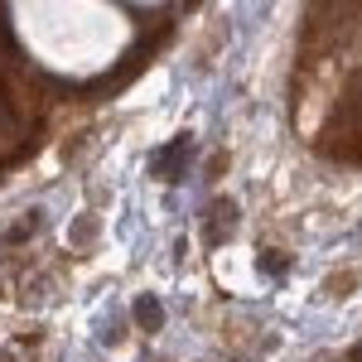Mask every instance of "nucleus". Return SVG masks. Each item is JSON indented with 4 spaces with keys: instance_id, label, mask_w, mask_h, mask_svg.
Instances as JSON below:
<instances>
[{
    "instance_id": "7ed1b4c3",
    "label": "nucleus",
    "mask_w": 362,
    "mask_h": 362,
    "mask_svg": "<svg viewBox=\"0 0 362 362\" xmlns=\"http://www.w3.org/2000/svg\"><path fill=\"white\" fill-rule=\"evenodd\" d=\"M348 285H358V271H343V276H329V295H353Z\"/></svg>"
},
{
    "instance_id": "f03ea898",
    "label": "nucleus",
    "mask_w": 362,
    "mask_h": 362,
    "mask_svg": "<svg viewBox=\"0 0 362 362\" xmlns=\"http://www.w3.org/2000/svg\"><path fill=\"white\" fill-rule=\"evenodd\" d=\"M136 324L145 329V334H155V329L165 324V309H160L155 295H140V300H136Z\"/></svg>"
},
{
    "instance_id": "20e7f679",
    "label": "nucleus",
    "mask_w": 362,
    "mask_h": 362,
    "mask_svg": "<svg viewBox=\"0 0 362 362\" xmlns=\"http://www.w3.org/2000/svg\"><path fill=\"white\" fill-rule=\"evenodd\" d=\"M34 227H39V213H29V218H25L20 227H10V232H5V242H25V237L34 232Z\"/></svg>"
},
{
    "instance_id": "f257e3e1",
    "label": "nucleus",
    "mask_w": 362,
    "mask_h": 362,
    "mask_svg": "<svg viewBox=\"0 0 362 362\" xmlns=\"http://www.w3.org/2000/svg\"><path fill=\"white\" fill-rule=\"evenodd\" d=\"M189 155H194V140H189V136L169 140L165 150H155V155H150V174L169 184V179H179V174H184V165H189Z\"/></svg>"
},
{
    "instance_id": "39448f33",
    "label": "nucleus",
    "mask_w": 362,
    "mask_h": 362,
    "mask_svg": "<svg viewBox=\"0 0 362 362\" xmlns=\"http://www.w3.org/2000/svg\"><path fill=\"white\" fill-rule=\"evenodd\" d=\"M261 271H266V276H280V271H285V261H280V256H261Z\"/></svg>"
}]
</instances>
